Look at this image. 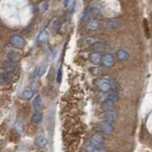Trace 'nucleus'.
Segmentation results:
<instances>
[{
	"label": "nucleus",
	"instance_id": "nucleus-1",
	"mask_svg": "<svg viewBox=\"0 0 152 152\" xmlns=\"http://www.w3.org/2000/svg\"><path fill=\"white\" fill-rule=\"evenodd\" d=\"M104 144V137L100 134H94L91 137V140H90L89 147H93V148H102Z\"/></svg>",
	"mask_w": 152,
	"mask_h": 152
},
{
	"label": "nucleus",
	"instance_id": "nucleus-2",
	"mask_svg": "<svg viewBox=\"0 0 152 152\" xmlns=\"http://www.w3.org/2000/svg\"><path fill=\"white\" fill-rule=\"evenodd\" d=\"M10 42H11V44L14 48H16V49H23L24 46H25V44H26L25 39L19 34L12 35L11 39H10Z\"/></svg>",
	"mask_w": 152,
	"mask_h": 152
},
{
	"label": "nucleus",
	"instance_id": "nucleus-3",
	"mask_svg": "<svg viewBox=\"0 0 152 152\" xmlns=\"http://www.w3.org/2000/svg\"><path fill=\"white\" fill-rule=\"evenodd\" d=\"M97 87L102 92H109L111 89V81L107 78H101L98 81Z\"/></svg>",
	"mask_w": 152,
	"mask_h": 152
},
{
	"label": "nucleus",
	"instance_id": "nucleus-4",
	"mask_svg": "<svg viewBox=\"0 0 152 152\" xmlns=\"http://www.w3.org/2000/svg\"><path fill=\"white\" fill-rule=\"evenodd\" d=\"M103 119L107 123L114 124L118 120V114L114 110H106L103 114Z\"/></svg>",
	"mask_w": 152,
	"mask_h": 152
},
{
	"label": "nucleus",
	"instance_id": "nucleus-5",
	"mask_svg": "<svg viewBox=\"0 0 152 152\" xmlns=\"http://www.w3.org/2000/svg\"><path fill=\"white\" fill-rule=\"evenodd\" d=\"M99 127H100V130H101L103 133H104V134H107V135H110L114 132L113 125L110 123L106 122V121H103L101 124H100Z\"/></svg>",
	"mask_w": 152,
	"mask_h": 152
},
{
	"label": "nucleus",
	"instance_id": "nucleus-6",
	"mask_svg": "<svg viewBox=\"0 0 152 152\" xmlns=\"http://www.w3.org/2000/svg\"><path fill=\"white\" fill-rule=\"evenodd\" d=\"M114 57L110 53H106L103 55L102 58V64L106 66V68H111L114 65Z\"/></svg>",
	"mask_w": 152,
	"mask_h": 152
},
{
	"label": "nucleus",
	"instance_id": "nucleus-7",
	"mask_svg": "<svg viewBox=\"0 0 152 152\" xmlns=\"http://www.w3.org/2000/svg\"><path fill=\"white\" fill-rule=\"evenodd\" d=\"M106 98H107L106 101L111 104H116L119 101V99H120V96H119V93L116 90H110L109 92H107Z\"/></svg>",
	"mask_w": 152,
	"mask_h": 152
},
{
	"label": "nucleus",
	"instance_id": "nucleus-8",
	"mask_svg": "<svg viewBox=\"0 0 152 152\" xmlns=\"http://www.w3.org/2000/svg\"><path fill=\"white\" fill-rule=\"evenodd\" d=\"M102 58H103V55L98 51H94L89 55V60L94 65H100V64H101L102 63Z\"/></svg>",
	"mask_w": 152,
	"mask_h": 152
},
{
	"label": "nucleus",
	"instance_id": "nucleus-9",
	"mask_svg": "<svg viewBox=\"0 0 152 152\" xmlns=\"http://www.w3.org/2000/svg\"><path fill=\"white\" fill-rule=\"evenodd\" d=\"M49 40V32L46 30H43L39 32V34L37 36V43L39 45H44Z\"/></svg>",
	"mask_w": 152,
	"mask_h": 152
},
{
	"label": "nucleus",
	"instance_id": "nucleus-10",
	"mask_svg": "<svg viewBox=\"0 0 152 152\" xmlns=\"http://www.w3.org/2000/svg\"><path fill=\"white\" fill-rule=\"evenodd\" d=\"M92 19H95V18H94L93 14H92L91 9L89 8L83 13V16H82V18H81V23H83V24H87L88 23V24L90 21L92 20Z\"/></svg>",
	"mask_w": 152,
	"mask_h": 152
},
{
	"label": "nucleus",
	"instance_id": "nucleus-11",
	"mask_svg": "<svg viewBox=\"0 0 152 152\" xmlns=\"http://www.w3.org/2000/svg\"><path fill=\"white\" fill-rule=\"evenodd\" d=\"M3 69L8 73L14 72V71H16V69H17V65L15 63H12V62H11V61H7L4 63Z\"/></svg>",
	"mask_w": 152,
	"mask_h": 152
},
{
	"label": "nucleus",
	"instance_id": "nucleus-12",
	"mask_svg": "<svg viewBox=\"0 0 152 152\" xmlns=\"http://www.w3.org/2000/svg\"><path fill=\"white\" fill-rule=\"evenodd\" d=\"M47 71V66L46 65H41L39 66H37L35 69L34 72H33V77L34 78H39L42 75H44L45 72Z\"/></svg>",
	"mask_w": 152,
	"mask_h": 152
},
{
	"label": "nucleus",
	"instance_id": "nucleus-13",
	"mask_svg": "<svg viewBox=\"0 0 152 152\" xmlns=\"http://www.w3.org/2000/svg\"><path fill=\"white\" fill-rule=\"evenodd\" d=\"M116 56L119 61H126L129 58V53L126 50H119L116 52Z\"/></svg>",
	"mask_w": 152,
	"mask_h": 152
},
{
	"label": "nucleus",
	"instance_id": "nucleus-14",
	"mask_svg": "<svg viewBox=\"0 0 152 152\" xmlns=\"http://www.w3.org/2000/svg\"><path fill=\"white\" fill-rule=\"evenodd\" d=\"M34 145H35V146L39 147V148H43V147L47 146V145H48V140L46 139L45 137L39 136V137H37L36 139L34 140Z\"/></svg>",
	"mask_w": 152,
	"mask_h": 152
},
{
	"label": "nucleus",
	"instance_id": "nucleus-15",
	"mask_svg": "<svg viewBox=\"0 0 152 152\" xmlns=\"http://www.w3.org/2000/svg\"><path fill=\"white\" fill-rule=\"evenodd\" d=\"M32 106H33V107H34L35 110H37V111L40 110L43 107V101L41 99V96L36 95V96L34 97V99L32 100Z\"/></svg>",
	"mask_w": 152,
	"mask_h": 152
},
{
	"label": "nucleus",
	"instance_id": "nucleus-16",
	"mask_svg": "<svg viewBox=\"0 0 152 152\" xmlns=\"http://www.w3.org/2000/svg\"><path fill=\"white\" fill-rule=\"evenodd\" d=\"M34 96V90L31 88H26L24 89L21 93V97L25 100H31Z\"/></svg>",
	"mask_w": 152,
	"mask_h": 152
},
{
	"label": "nucleus",
	"instance_id": "nucleus-17",
	"mask_svg": "<svg viewBox=\"0 0 152 152\" xmlns=\"http://www.w3.org/2000/svg\"><path fill=\"white\" fill-rule=\"evenodd\" d=\"M121 26V23L120 20L118 19H110L108 22H107V27L110 28V30H116V28H120Z\"/></svg>",
	"mask_w": 152,
	"mask_h": 152
},
{
	"label": "nucleus",
	"instance_id": "nucleus-18",
	"mask_svg": "<svg viewBox=\"0 0 152 152\" xmlns=\"http://www.w3.org/2000/svg\"><path fill=\"white\" fill-rule=\"evenodd\" d=\"M99 27H100V21L98 19H92V20L88 24V28L90 31H96L98 30Z\"/></svg>",
	"mask_w": 152,
	"mask_h": 152
},
{
	"label": "nucleus",
	"instance_id": "nucleus-19",
	"mask_svg": "<svg viewBox=\"0 0 152 152\" xmlns=\"http://www.w3.org/2000/svg\"><path fill=\"white\" fill-rule=\"evenodd\" d=\"M11 82H12V77H11V75H10V73H8V72L2 73V75H1V84L5 86V85H9Z\"/></svg>",
	"mask_w": 152,
	"mask_h": 152
},
{
	"label": "nucleus",
	"instance_id": "nucleus-20",
	"mask_svg": "<svg viewBox=\"0 0 152 152\" xmlns=\"http://www.w3.org/2000/svg\"><path fill=\"white\" fill-rule=\"evenodd\" d=\"M8 59H9V61H11V62H12V63L16 64L17 62L19 61V59H20V56H19L17 53H15V52L11 51L8 54Z\"/></svg>",
	"mask_w": 152,
	"mask_h": 152
},
{
	"label": "nucleus",
	"instance_id": "nucleus-21",
	"mask_svg": "<svg viewBox=\"0 0 152 152\" xmlns=\"http://www.w3.org/2000/svg\"><path fill=\"white\" fill-rule=\"evenodd\" d=\"M42 119H43L42 114L40 112H35L31 117V122L33 124H40L42 122Z\"/></svg>",
	"mask_w": 152,
	"mask_h": 152
},
{
	"label": "nucleus",
	"instance_id": "nucleus-22",
	"mask_svg": "<svg viewBox=\"0 0 152 152\" xmlns=\"http://www.w3.org/2000/svg\"><path fill=\"white\" fill-rule=\"evenodd\" d=\"M85 43L89 46H94V45L98 44V43H101V40L96 37H88V38H87V40L85 41Z\"/></svg>",
	"mask_w": 152,
	"mask_h": 152
},
{
	"label": "nucleus",
	"instance_id": "nucleus-23",
	"mask_svg": "<svg viewBox=\"0 0 152 152\" xmlns=\"http://www.w3.org/2000/svg\"><path fill=\"white\" fill-rule=\"evenodd\" d=\"M74 4H75L74 1H70V0H69V1H65L64 2V6H65V8L66 10H68V11L71 12L73 10V8H74Z\"/></svg>",
	"mask_w": 152,
	"mask_h": 152
},
{
	"label": "nucleus",
	"instance_id": "nucleus-24",
	"mask_svg": "<svg viewBox=\"0 0 152 152\" xmlns=\"http://www.w3.org/2000/svg\"><path fill=\"white\" fill-rule=\"evenodd\" d=\"M49 10V3L48 2H43L39 5V11L40 12H45Z\"/></svg>",
	"mask_w": 152,
	"mask_h": 152
},
{
	"label": "nucleus",
	"instance_id": "nucleus-25",
	"mask_svg": "<svg viewBox=\"0 0 152 152\" xmlns=\"http://www.w3.org/2000/svg\"><path fill=\"white\" fill-rule=\"evenodd\" d=\"M50 28H51V30L54 31H58V28H59V22H58L57 19H54V20L50 23Z\"/></svg>",
	"mask_w": 152,
	"mask_h": 152
},
{
	"label": "nucleus",
	"instance_id": "nucleus-26",
	"mask_svg": "<svg viewBox=\"0 0 152 152\" xmlns=\"http://www.w3.org/2000/svg\"><path fill=\"white\" fill-rule=\"evenodd\" d=\"M88 152H107L104 148H93V147H89L88 148Z\"/></svg>",
	"mask_w": 152,
	"mask_h": 152
},
{
	"label": "nucleus",
	"instance_id": "nucleus-27",
	"mask_svg": "<svg viewBox=\"0 0 152 152\" xmlns=\"http://www.w3.org/2000/svg\"><path fill=\"white\" fill-rule=\"evenodd\" d=\"M62 81V69L60 68L58 69V72H57V83L60 84Z\"/></svg>",
	"mask_w": 152,
	"mask_h": 152
}]
</instances>
